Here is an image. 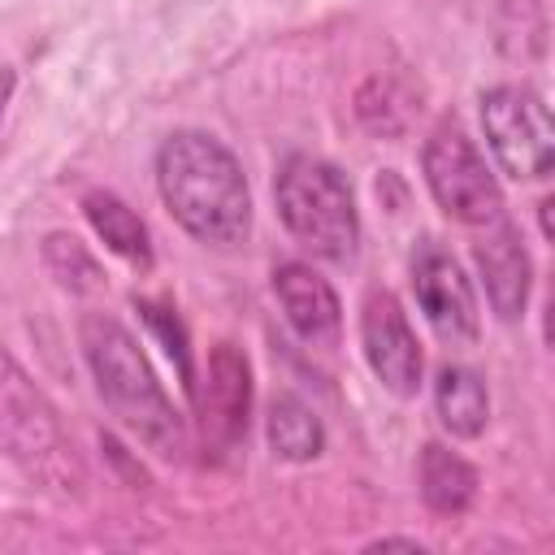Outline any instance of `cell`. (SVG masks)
<instances>
[{
  "mask_svg": "<svg viewBox=\"0 0 555 555\" xmlns=\"http://www.w3.org/2000/svg\"><path fill=\"white\" fill-rule=\"evenodd\" d=\"M156 191L169 217L208 247H234L251 230L243 165L204 130H173L156 147Z\"/></svg>",
  "mask_w": 555,
  "mask_h": 555,
  "instance_id": "1",
  "label": "cell"
},
{
  "mask_svg": "<svg viewBox=\"0 0 555 555\" xmlns=\"http://www.w3.org/2000/svg\"><path fill=\"white\" fill-rule=\"evenodd\" d=\"M82 338V356L91 364L95 390L108 403V412L156 455H178L182 451V421L165 395V386L156 382L143 347L134 343V334L104 312H87L78 325Z\"/></svg>",
  "mask_w": 555,
  "mask_h": 555,
  "instance_id": "2",
  "label": "cell"
},
{
  "mask_svg": "<svg viewBox=\"0 0 555 555\" xmlns=\"http://www.w3.org/2000/svg\"><path fill=\"white\" fill-rule=\"evenodd\" d=\"M278 217L291 230L299 247H308L321 260H351L360 243V212L351 182L338 165L321 156H286L273 182Z\"/></svg>",
  "mask_w": 555,
  "mask_h": 555,
  "instance_id": "3",
  "label": "cell"
},
{
  "mask_svg": "<svg viewBox=\"0 0 555 555\" xmlns=\"http://www.w3.org/2000/svg\"><path fill=\"white\" fill-rule=\"evenodd\" d=\"M0 451L30 481L48 490L74 494L82 486V464L74 455V442L56 408L4 347H0Z\"/></svg>",
  "mask_w": 555,
  "mask_h": 555,
  "instance_id": "4",
  "label": "cell"
},
{
  "mask_svg": "<svg viewBox=\"0 0 555 555\" xmlns=\"http://www.w3.org/2000/svg\"><path fill=\"white\" fill-rule=\"evenodd\" d=\"M421 165H425V186L434 195V204L464 221V225H490L503 217V191H499V178L490 173L486 156L477 152V143L442 121L429 139H425V152H421Z\"/></svg>",
  "mask_w": 555,
  "mask_h": 555,
  "instance_id": "5",
  "label": "cell"
},
{
  "mask_svg": "<svg viewBox=\"0 0 555 555\" xmlns=\"http://www.w3.org/2000/svg\"><path fill=\"white\" fill-rule=\"evenodd\" d=\"M481 130L499 169L516 182L546 178L555 160V126L542 95L525 82H503L481 95Z\"/></svg>",
  "mask_w": 555,
  "mask_h": 555,
  "instance_id": "6",
  "label": "cell"
},
{
  "mask_svg": "<svg viewBox=\"0 0 555 555\" xmlns=\"http://www.w3.org/2000/svg\"><path fill=\"white\" fill-rule=\"evenodd\" d=\"M412 291H416V304H421L425 321L434 325V334L442 343H451V347H473L477 343L481 312H477L473 282L464 278L455 256L442 251L434 238H425L412 251Z\"/></svg>",
  "mask_w": 555,
  "mask_h": 555,
  "instance_id": "7",
  "label": "cell"
},
{
  "mask_svg": "<svg viewBox=\"0 0 555 555\" xmlns=\"http://www.w3.org/2000/svg\"><path fill=\"white\" fill-rule=\"evenodd\" d=\"M360 343H364V360H369L373 377L390 395L412 399L421 390V373H425L421 343H416V334L408 325L403 304L390 291H369L364 295V308H360Z\"/></svg>",
  "mask_w": 555,
  "mask_h": 555,
  "instance_id": "8",
  "label": "cell"
},
{
  "mask_svg": "<svg viewBox=\"0 0 555 555\" xmlns=\"http://www.w3.org/2000/svg\"><path fill=\"white\" fill-rule=\"evenodd\" d=\"M273 295L291 321V330L308 347H334L343 330V304L334 286L304 260H286L273 269Z\"/></svg>",
  "mask_w": 555,
  "mask_h": 555,
  "instance_id": "9",
  "label": "cell"
},
{
  "mask_svg": "<svg viewBox=\"0 0 555 555\" xmlns=\"http://www.w3.org/2000/svg\"><path fill=\"white\" fill-rule=\"evenodd\" d=\"M204 412V434L221 447H234L247 434L251 412V369L234 343H217L208 356V390L195 395Z\"/></svg>",
  "mask_w": 555,
  "mask_h": 555,
  "instance_id": "10",
  "label": "cell"
},
{
  "mask_svg": "<svg viewBox=\"0 0 555 555\" xmlns=\"http://www.w3.org/2000/svg\"><path fill=\"white\" fill-rule=\"evenodd\" d=\"M486 234L473 243V260L481 269V282H486V295H490V308L503 317V321H516L529 304V251L516 234V225L507 217L481 225Z\"/></svg>",
  "mask_w": 555,
  "mask_h": 555,
  "instance_id": "11",
  "label": "cell"
},
{
  "mask_svg": "<svg viewBox=\"0 0 555 555\" xmlns=\"http://www.w3.org/2000/svg\"><path fill=\"white\" fill-rule=\"evenodd\" d=\"M82 212L91 221V230L104 238L108 251H117L121 260L147 269L152 264V234L143 225V217L113 191H87L82 195Z\"/></svg>",
  "mask_w": 555,
  "mask_h": 555,
  "instance_id": "12",
  "label": "cell"
},
{
  "mask_svg": "<svg viewBox=\"0 0 555 555\" xmlns=\"http://www.w3.org/2000/svg\"><path fill=\"white\" fill-rule=\"evenodd\" d=\"M434 408H438V421L447 434L455 438H477L490 421V395H486V382L464 369V364H447L434 382Z\"/></svg>",
  "mask_w": 555,
  "mask_h": 555,
  "instance_id": "13",
  "label": "cell"
},
{
  "mask_svg": "<svg viewBox=\"0 0 555 555\" xmlns=\"http://www.w3.org/2000/svg\"><path fill=\"white\" fill-rule=\"evenodd\" d=\"M421 499L438 516H460L477 499V468L447 451L442 442H425L421 451Z\"/></svg>",
  "mask_w": 555,
  "mask_h": 555,
  "instance_id": "14",
  "label": "cell"
},
{
  "mask_svg": "<svg viewBox=\"0 0 555 555\" xmlns=\"http://www.w3.org/2000/svg\"><path fill=\"white\" fill-rule=\"evenodd\" d=\"M269 447L273 455L291 460V464H304V460H317L321 447H325V425L321 416L299 399V395H278L269 403Z\"/></svg>",
  "mask_w": 555,
  "mask_h": 555,
  "instance_id": "15",
  "label": "cell"
},
{
  "mask_svg": "<svg viewBox=\"0 0 555 555\" xmlns=\"http://www.w3.org/2000/svg\"><path fill=\"white\" fill-rule=\"evenodd\" d=\"M134 308H139V317L147 321V330L160 338L165 356L178 364V377H182L186 395L195 399V373H191V347H186V330H182V321H178L165 304H152V299H134Z\"/></svg>",
  "mask_w": 555,
  "mask_h": 555,
  "instance_id": "16",
  "label": "cell"
},
{
  "mask_svg": "<svg viewBox=\"0 0 555 555\" xmlns=\"http://www.w3.org/2000/svg\"><path fill=\"white\" fill-rule=\"evenodd\" d=\"M43 260H48V269H52L65 286H74V291L95 286V278H100L95 260H91V256L82 251V243L69 238V234H48V243H43Z\"/></svg>",
  "mask_w": 555,
  "mask_h": 555,
  "instance_id": "17",
  "label": "cell"
},
{
  "mask_svg": "<svg viewBox=\"0 0 555 555\" xmlns=\"http://www.w3.org/2000/svg\"><path fill=\"white\" fill-rule=\"evenodd\" d=\"M13 87H17V74H13L9 65H0V113H4V104H9V95H13Z\"/></svg>",
  "mask_w": 555,
  "mask_h": 555,
  "instance_id": "18",
  "label": "cell"
},
{
  "mask_svg": "<svg viewBox=\"0 0 555 555\" xmlns=\"http://www.w3.org/2000/svg\"><path fill=\"white\" fill-rule=\"evenodd\" d=\"M377 546H408V551H421L416 538H377V542H369V551H377Z\"/></svg>",
  "mask_w": 555,
  "mask_h": 555,
  "instance_id": "19",
  "label": "cell"
}]
</instances>
